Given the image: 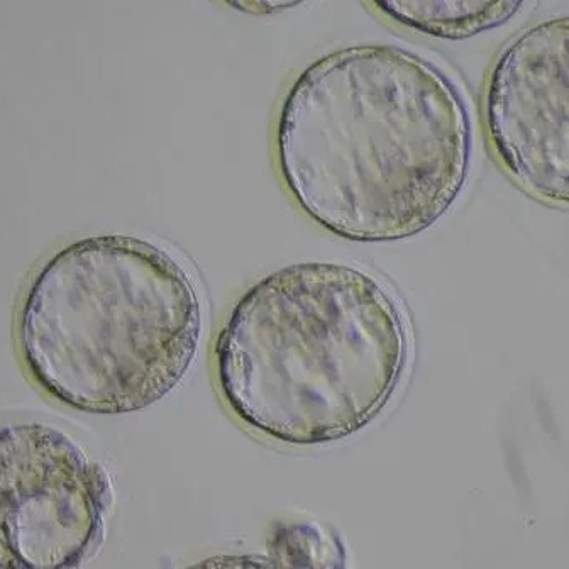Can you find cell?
Segmentation results:
<instances>
[{"instance_id":"cell-1","label":"cell","mask_w":569,"mask_h":569,"mask_svg":"<svg viewBox=\"0 0 569 569\" xmlns=\"http://www.w3.org/2000/svg\"><path fill=\"white\" fill-rule=\"evenodd\" d=\"M274 141L300 209L360 242L431 228L461 193L473 147L451 80L391 44H355L310 63L283 97Z\"/></svg>"},{"instance_id":"cell-3","label":"cell","mask_w":569,"mask_h":569,"mask_svg":"<svg viewBox=\"0 0 569 569\" xmlns=\"http://www.w3.org/2000/svg\"><path fill=\"white\" fill-rule=\"evenodd\" d=\"M200 332L186 264L132 236H93L51 254L16 317L29 380L70 409L103 416L163 400L192 367Z\"/></svg>"},{"instance_id":"cell-7","label":"cell","mask_w":569,"mask_h":569,"mask_svg":"<svg viewBox=\"0 0 569 569\" xmlns=\"http://www.w3.org/2000/svg\"><path fill=\"white\" fill-rule=\"evenodd\" d=\"M231 8L244 9V11L251 12V14H263V11H261V9H267L268 14H271V12L278 11V9H287V8H290V6H287V4H232Z\"/></svg>"},{"instance_id":"cell-2","label":"cell","mask_w":569,"mask_h":569,"mask_svg":"<svg viewBox=\"0 0 569 569\" xmlns=\"http://www.w3.org/2000/svg\"><path fill=\"white\" fill-rule=\"evenodd\" d=\"M406 317L360 268L299 263L254 283L213 345L222 400L290 446L339 441L383 412L409 363Z\"/></svg>"},{"instance_id":"cell-4","label":"cell","mask_w":569,"mask_h":569,"mask_svg":"<svg viewBox=\"0 0 569 569\" xmlns=\"http://www.w3.org/2000/svg\"><path fill=\"white\" fill-rule=\"evenodd\" d=\"M2 558L11 568H77L99 549L111 483L99 462L47 423L2 431Z\"/></svg>"},{"instance_id":"cell-6","label":"cell","mask_w":569,"mask_h":569,"mask_svg":"<svg viewBox=\"0 0 569 569\" xmlns=\"http://www.w3.org/2000/svg\"><path fill=\"white\" fill-rule=\"evenodd\" d=\"M373 8L391 21L438 38H468L503 24L520 4L475 2H375Z\"/></svg>"},{"instance_id":"cell-5","label":"cell","mask_w":569,"mask_h":569,"mask_svg":"<svg viewBox=\"0 0 569 569\" xmlns=\"http://www.w3.org/2000/svg\"><path fill=\"white\" fill-rule=\"evenodd\" d=\"M569 19L523 29L498 54L487 90V138L507 173L533 199L568 206Z\"/></svg>"}]
</instances>
